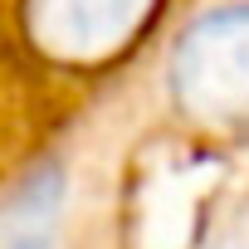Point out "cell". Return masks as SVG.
Segmentation results:
<instances>
[{
    "label": "cell",
    "mask_w": 249,
    "mask_h": 249,
    "mask_svg": "<svg viewBox=\"0 0 249 249\" xmlns=\"http://www.w3.org/2000/svg\"><path fill=\"white\" fill-rule=\"evenodd\" d=\"M171 103L200 127L249 122V0L196 15L166 64Z\"/></svg>",
    "instance_id": "cell-1"
},
{
    "label": "cell",
    "mask_w": 249,
    "mask_h": 249,
    "mask_svg": "<svg viewBox=\"0 0 249 249\" xmlns=\"http://www.w3.org/2000/svg\"><path fill=\"white\" fill-rule=\"evenodd\" d=\"M10 249H49V239H44V234H20Z\"/></svg>",
    "instance_id": "cell-4"
},
{
    "label": "cell",
    "mask_w": 249,
    "mask_h": 249,
    "mask_svg": "<svg viewBox=\"0 0 249 249\" xmlns=\"http://www.w3.org/2000/svg\"><path fill=\"white\" fill-rule=\"evenodd\" d=\"M196 249H249V200H239L234 210H225L220 225H215Z\"/></svg>",
    "instance_id": "cell-3"
},
{
    "label": "cell",
    "mask_w": 249,
    "mask_h": 249,
    "mask_svg": "<svg viewBox=\"0 0 249 249\" xmlns=\"http://www.w3.org/2000/svg\"><path fill=\"white\" fill-rule=\"evenodd\" d=\"M161 0H25V39L54 64H103L117 59L147 25Z\"/></svg>",
    "instance_id": "cell-2"
}]
</instances>
